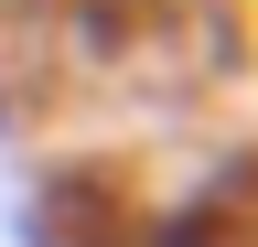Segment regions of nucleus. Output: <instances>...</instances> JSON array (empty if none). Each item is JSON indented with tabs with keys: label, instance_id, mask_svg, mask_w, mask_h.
I'll return each instance as SVG.
<instances>
[{
	"label": "nucleus",
	"instance_id": "nucleus-1",
	"mask_svg": "<svg viewBox=\"0 0 258 247\" xmlns=\"http://www.w3.org/2000/svg\"><path fill=\"white\" fill-rule=\"evenodd\" d=\"M151 247H226V236H205V226H161Z\"/></svg>",
	"mask_w": 258,
	"mask_h": 247
}]
</instances>
